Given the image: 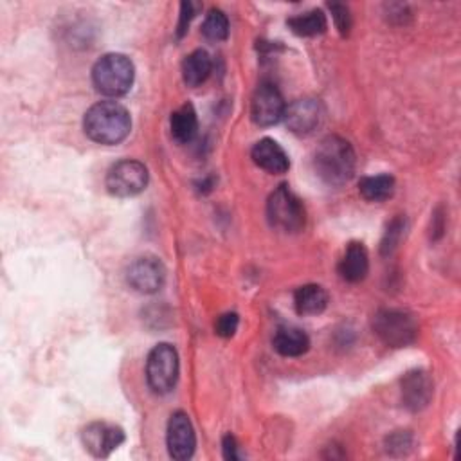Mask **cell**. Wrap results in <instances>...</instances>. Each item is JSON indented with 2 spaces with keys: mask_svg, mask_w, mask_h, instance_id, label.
Segmentation results:
<instances>
[{
  "mask_svg": "<svg viewBox=\"0 0 461 461\" xmlns=\"http://www.w3.org/2000/svg\"><path fill=\"white\" fill-rule=\"evenodd\" d=\"M85 134L99 145H119L131 130L128 110L115 101H101L91 107L83 119Z\"/></svg>",
  "mask_w": 461,
  "mask_h": 461,
  "instance_id": "6da1fadb",
  "label": "cell"
},
{
  "mask_svg": "<svg viewBox=\"0 0 461 461\" xmlns=\"http://www.w3.org/2000/svg\"><path fill=\"white\" fill-rule=\"evenodd\" d=\"M314 168L326 184L343 186L355 173V152L346 139L328 136L315 148Z\"/></svg>",
  "mask_w": 461,
  "mask_h": 461,
  "instance_id": "7a4b0ae2",
  "label": "cell"
},
{
  "mask_svg": "<svg viewBox=\"0 0 461 461\" xmlns=\"http://www.w3.org/2000/svg\"><path fill=\"white\" fill-rule=\"evenodd\" d=\"M134 63L124 54L110 52L96 61L92 69V82L98 92L108 98L124 96L134 85Z\"/></svg>",
  "mask_w": 461,
  "mask_h": 461,
  "instance_id": "3957f363",
  "label": "cell"
},
{
  "mask_svg": "<svg viewBox=\"0 0 461 461\" xmlns=\"http://www.w3.org/2000/svg\"><path fill=\"white\" fill-rule=\"evenodd\" d=\"M375 336L391 348H404L417 341L418 322L404 310L382 308L373 315L371 321Z\"/></svg>",
  "mask_w": 461,
  "mask_h": 461,
  "instance_id": "277c9868",
  "label": "cell"
},
{
  "mask_svg": "<svg viewBox=\"0 0 461 461\" xmlns=\"http://www.w3.org/2000/svg\"><path fill=\"white\" fill-rule=\"evenodd\" d=\"M267 217L271 226L283 233H299L306 222L303 203L287 184L276 187L269 196Z\"/></svg>",
  "mask_w": 461,
  "mask_h": 461,
  "instance_id": "5b68a950",
  "label": "cell"
},
{
  "mask_svg": "<svg viewBox=\"0 0 461 461\" xmlns=\"http://www.w3.org/2000/svg\"><path fill=\"white\" fill-rule=\"evenodd\" d=\"M148 186V170L139 161H119L107 173V189L119 199L143 193Z\"/></svg>",
  "mask_w": 461,
  "mask_h": 461,
  "instance_id": "8992f818",
  "label": "cell"
},
{
  "mask_svg": "<svg viewBox=\"0 0 461 461\" xmlns=\"http://www.w3.org/2000/svg\"><path fill=\"white\" fill-rule=\"evenodd\" d=\"M148 384L155 393H170L179 378V354L171 345H157L147 362Z\"/></svg>",
  "mask_w": 461,
  "mask_h": 461,
  "instance_id": "52a82bcc",
  "label": "cell"
},
{
  "mask_svg": "<svg viewBox=\"0 0 461 461\" xmlns=\"http://www.w3.org/2000/svg\"><path fill=\"white\" fill-rule=\"evenodd\" d=\"M287 112V103L274 83L263 82L250 101V117L258 126L278 124Z\"/></svg>",
  "mask_w": 461,
  "mask_h": 461,
  "instance_id": "ba28073f",
  "label": "cell"
},
{
  "mask_svg": "<svg viewBox=\"0 0 461 461\" xmlns=\"http://www.w3.org/2000/svg\"><path fill=\"white\" fill-rule=\"evenodd\" d=\"M164 280L166 269L155 256L138 258L126 271L128 285L141 294H154L161 290Z\"/></svg>",
  "mask_w": 461,
  "mask_h": 461,
  "instance_id": "9c48e42d",
  "label": "cell"
},
{
  "mask_svg": "<svg viewBox=\"0 0 461 461\" xmlns=\"http://www.w3.org/2000/svg\"><path fill=\"white\" fill-rule=\"evenodd\" d=\"M168 450L173 459H189L196 447V436L189 417L182 411L171 415L168 422Z\"/></svg>",
  "mask_w": 461,
  "mask_h": 461,
  "instance_id": "30bf717a",
  "label": "cell"
},
{
  "mask_svg": "<svg viewBox=\"0 0 461 461\" xmlns=\"http://www.w3.org/2000/svg\"><path fill=\"white\" fill-rule=\"evenodd\" d=\"M434 384L427 371L413 370L402 378V402L409 411H422L429 406Z\"/></svg>",
  "mask_w": 461,
  "mask_h": 461,
  "instance_id": "8fae6325",
  "label": "cell"
},
{
  "mask_svg": "<svg viewBox=\"0 0 461 461\" xmlns=\"http://www.w3.org/2000/svg\"><path fill=\"white\" fill-rule=\"evenodd\" d=\"M82 438L89 452H92L96 457H107L124 441V433L121 427L96 422L85 427Z\"/></svg>",
  "mask_w": 461,
  "mask_h": 461,
  "instance_id": "7c38bea8",
  "label": "cell"
},
{
  "mask_svg": "<svg viewBox=\"0 0 461 461\" xmlns=\"http://www.w3.org/2000/svg\"><path fill=\"white\" fill-rule=\"evenodd\" d=\"M283 119L296 136H310L321 124L322 110L319 101L315 99H298L290 107H287Z\"/></svg>",
  "mask_w": 461,
  "mask_h": 461,
  "instance_id": "4fadbf2b",
  "label": "cell"
},
{
  "mask_svg": "<svg viewBox=\"0 0 461 461\" xmlns=\"http://www.w3.org/2000/svg\"><path fill=\"white\" fill-rule=\"evenodd\" d=\"M250 155H252V161L256 163V166H259L261 170H266L269 173L280 175V173L289 171V168H290L289 155L274 139L258 141L254 145Z\"/></svg>",
  "mask_w": 461,
  "mask_h": 461,
  "instance_id": "5bb4252c",
  "label": "cell"
},
{
  "mask_svg": "<svg viewBox=\"0 0 461 461\" xmlns=\"http://www.w3.org/2000/svg\"><path fill=\"white\" fill-rule=\"evenodd\" d=\"M370 256L362 243L352 242L339 263V274L348 283H359L368 276Z\"/></svg>",
  "mask_w": 461,
  "mask_h": 461,
  "instance_id": "9a60e30c",
  "label": "cell"
},
{
  "mask_svg": "<svg viewBox=\"0 0 461 461\" xmlns=\"http://www.w3.org/2000/svg\"><path fill=\"white\" fill-rule=\"evenodd\" d=\"M273 346L283 357H301L308 352L310 339L299 328L283 326L276 332Z\"/></svg>",
  "mask_w": 461,
  "mask_h": 461,
  "instance_id": "2e32d148",
  "label": "cell"
},
{
  "mask_svg": "<svg viewBox=\"0 0 461 461\" xmlns=\"http://www.w3.org/2000/svg\"><path fill=\"white\" fill-rule=\"evenodd\" d=\"M211 71H213L211 56L203 49L186 56V60L182 63V78L187 87L203 85L210 78Z\"/></svg>",
  "mask_w": 461,
  "mask_h": 461,
  "instance_id": "e0dca14e",
  "label": "cell"
},
{
  "mask_svg": "<svg viewBox=\"0 0 461 461\" xmlns=\"http://www.w3.org/2000/svg\"><path fill=\"white\" fill-rule=\"evenodd\" d=\"M170 128H171V136L177 143L180 145L191 143L196 136V130H199V117H196L193 105L187 103L182 105L179 110H175L170 119Z\"/></svg>",
  "mask_w": 461,
  "mask_h": 461,
  "instance_id": "ac0fdd59",
  "label": "cell"
},
{
  "mask_svg": "<svg viewBox=\"0 0 461 461\" xmlns=\"http://www.w3.org/2000/svg\"><path fill=\"white\" fill-rule=\"evenodd\" d=\"M294 305L301 315H319L328 306V294L319 285H303L294 294Z\"/></svg>",
  "mask_w": 461,
  "mask_h": 461,
  "instance_id": "d6986e66",
  "label": "cell"
},
{
  "mask_svg": "<svg viewBox=\"0 0 461 461\" xmlns=\"http://www.w3.org/2000/svg\"><path fill=\"white\" fill-rule=\"evenodd\" d=\"M359 193L368 203H384L394 193V179L391 175L362 177L359 182Z\"/></svg>",
  "mask_w": 461,
  "mask_h": 461,
  "instance_id": "ffe728a7",
  "label": "cell"
},
{
  "mask_svg": "<svg viewBox=\"0 0 461 461\" xmlns=\"http://www.w3.org/2000/svg\"><path fill=\"white\" fill-rule=\"evenodd\" d=\"M289 28L298 36H317L326 31V15L321 10H312L308 13L292 17L289 22Z\"/></svg>",
  "mask_w": 461,
  "mask_h": 461,
  "instance_id": "44dd1931",
  "label": "cell"
},
{
  "mask_svg": "<svg viewBox=\"0 0 461 461\" xmlns=\"http://www.w3.org/2000/svg\"><path fill=\"white\" fill-rule=\"evenodd\" d=\"M203 33L211 42H224L229 36V20L226 13L217 8L210 10L203 26Z\"/></svg>",
  "mask_w": 461,
  "mask_h": 461,
  "instance_id": "7402d4cb",
  "label": "cell"
},
{
  "mask_svg": "<svg viewBox=\"0 0 461 461\" xmlns=\"http://www.w3.org/2000/svg\"><path fill=\"white\" fill-rule=\"evenodd\" d=\"M402 234H404V220H402V219H394V220L387 226V229H385V233H384V238H382L380 250H382L384 256L391 254L394 249H397V245H399Z\"/></svg>",
  "mask_w": 461,
  "mask_h": 461,
  "instance_id": "603a6c76",
  "label": "cell"
},
{
  "mask_svg": "<svg viewBox=\"0 0 461 461\" xmlns=\"http://www.w3.org/2000/svg\"><path fill=\"white\" fill-rule=\"evenodd\" d=\"M238 324H240L238 314L227 312V314L220 315L219 321L215 322V332H217V336L226 338V339L233 338L236 334V330H238Z\"/></svg>",
  "mask_w": 461,
  "mask_h": 461,
  "instance_id": "cb8c5ba5",
  "label": "cell"
},
{
  "mask_svg": "<svg viewBox=\"0 0 461 461\" xmlns=\"http://www.w3.org/2000/svg\"><path fill=\"white\" fill-rule=\"evenodd\" d=\"M330 12H332V17H334V22H336L339 33L343 36H348V33L352 29L350 10L345 4H330Z\"/></svg>",
  "mask_w": 461,
  "mask_h": 461,
  "instance_id": "d4e9b609",
  "label": "cell"
},
{
  "mask_svg": "<svg viewBox=\"0 0 461 461\" xmlns=\"http://www.w3.org/2000/svg\"><path fill=\"white\" fill-rule=\"evenodd\" d=\"M193 17H195V8H193V4H191V3H182V4H180L179 31H177L179 38H182V36L186 35L187 28H189V24H191V20H193Z\"/></svg>",
  "mask_w": 461,
  "mask_h": 461,
  "instance_id": "484cf974",
  "label": "cell"
},
{
  "mask_svg": "<svg viewBox=\"0 0 461 461\" xmlns=\"http://www.w3.org/2000/svg\"><path fill=\"white\" fill-rule=\"evenodd\" d=\"M222 447H224V457L229 459V461H236L240 459V452H238V443H236V438L233 434H226L224 436V441H222Z\"/></svg>",
  "mask_w": 461,
  "mask_h": 461,
  "instance_id": "4316f807",
  "label": "cell"
}]
</instances>
